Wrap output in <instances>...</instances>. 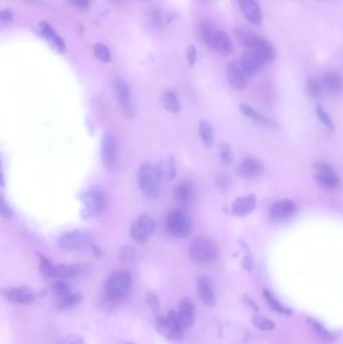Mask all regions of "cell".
Masks as SVG:
<instances>
[{"label":"cell","instance_id":"obj_51","mask_svg":"<svg viewBox=\"0 0 343 344\" xmlns=\"http://www.w3.org/2000/svg\"><path fill=\"white\" fill-rule=\"evenodd\" d=\"M126 344H133V343H126Z\"/></svg>","mask_w":343,"mask_h":344},{"label":"cell","instance_id":"obj_3","mask_svg":"<svg viewBox=\"0 0 343 344\" xmlns=\"http://www.w3.org/2000/svg\"><path fill=\"white\" fill-rule=\"evenodd\" d=\"M165 226L168 234L173 238L184 239L192 234L191 218L181 210H171L165 220Z\"/></svg>","mask_w":343,"mask_h":344},{"label":"cell","instance_id":"obj_41","mask_svg":"<svg viewBox=\"0 0 343 344\" xmlns=\"http://www.w3.org/2000/svg\"><path fill=\"white\" fill-rule=\"evenodd\" d=\"M240 110H241V112H242L245 116L248 117V118H251V119H253V120H255V119L257 118V116L259 115V113L256 112V111L254 110V108H252L250 105L245 104V103H241V104H240Z\"/></svg>","mask_w":343,"mask_h":344},{"label":"cell","instance_id":"obj_21","mask_svg":"<svg viewBox=\"0 0 343 344\" xmlns=\"http://www.w3.org/2000/svg\"><path fill=\"white\" fill-rule=\"evenodd\" d=\"M42 35L45 39L49 42V44L59 52H64L66 50V44L64 43L63 39L54 32V29L47 22H42L41 25Z\"/></svg>","mask_w":343,"mask_h":344},{"label":"cell","instance_id":"obj_37","mask_svg":"<svg viewBox=\"0 0 343 344\" xmlns=\"http://www.w3.org/2000/svg\"><path fill=\"white\" fill-rule=\"evenodd\" d=\"M81 301V296L79 294H71L69 297L65 298L61 301H58L57 308L58 309H68L75 305H77Z\"/></svg>","mask_w":343,"mask_h":344},{"label":"cell","instance_id":"obj_5","mask_svg":"<svg viewBox=\"0 0 343 344\" xmlns=\"http://www.w3.org/2000/svg\"><path fill=\"white\" fill-rule=\"evenodd\" d=\"M156 327L161 334L174 341L182 338L185 329L179 320L177 312L174 311H169L166 316L159 318Z\"/></svg>","mask_w":343,"mask_h":344},{"label":"cell","instance_id":"obj_35","mask_svg":"<svg viewBox=\"0 0 343 344\" xmlns=\"http://www.w3.org/2000/svg\"><path fill=\"white\" fill-rule=\"evenodd\" d=\"M252 320H253L254 325L261 330H273L275 328V324L270 319L264 316L257 315V316H254Z\"/></svg>","mask_w":343,"mask_h":344},{"label":"cell","instance_id":"obj_29","mask_svg":"<svg viewBox=\"0 0 343 344\" xmlns=\"http://www.w3.org/2000/svg\"><path fill=\"white\" fill-rule=\"evenodd\" d=\"M235 36L237 38V40L239 41V43L245 47L250 49V46L254 40V38L256 37V35H254L252 33V30L245 26H238L235 29Z\"/></svg>","mask_w":343,"mask_h":344},{"label":"cell","instance_id":"obj_39","mask_svg":"<svg viewBox=\"0 0 343 344\" xmlns=\"http://www.w3.org/2000/svg\"><path fill=\"white\" fill-rule=\"evenodd\" d=\"M53 265L51 264V262L49 261V259H47L44 256H41V265H40V269L43 272L44 275L48 276V277H51L52 275V271H53Z\"/></svg>","mask_w":343,"mask_h":344},{"label":"cell","instance_id":"obj_36","mask_svg":"<svg viewBox=\"0 0 343 344\" xmlns=\"http://www.w3.org/2000/svg\"><path fill=\"white\" fill-rule=\"evenodd\" d=\"M94 53L96 57L102 62H110L111 61V53L108 48L102 44H97L94 47Z\"/></svg>","mask_w":343,"mask_h":344},{"label":"cell","instance_id":"obj_17","mask_svg":"<svg viewBox=\"0 0 343 344\" xmlns=\"http://www.w3.org/2000/svg\"><path fill=\"white\" fill-rule=\"evenodd\" d=\"M257 205V199L254 195L239 197L232 204L233 212L239 216H245L251 213Z\"/></svg>","mask_w":343,"mask_h":344},{"label":"cell","instance_id":"obj_31","mask_svg":"<svg viewBox=\"0 0 343 344\" xmlns=\"http://www.w3.org/2000/svg\"><path fill=\"white\" fill-rule=\"evenodd\" d=\"M138 227L140 229H142L148 236L150 237L154 232H155V229H156V223L155 221L153 220V217L151 215H149L148 213H144V214H141L137 221L135 222Z\"/></svg>","mask_w":343,"mask_h":344},{"label":"cell","instance_id":"obj_19","mask_svg":"<svg viewBox=\"0 0 343 344\" xmlns=\"http://www.w3.org/2000/svg\"><path fill=\"white\" fill-rule=\"evenodd\" d=\"M263 170L262 164L255 158L252 157H245L243 161L240 163L239 166V173L247 179H252L257 177L261 174Z\"/></svg>","mask_w":343,"mask_h":344},{"label":"cell","instance_id":"obj_42","mask_svg":"<svg viewBox=\"0 0 343 344\" xmlns=\"http://www.w3.org/2000/svg\"><path fill=\"white\" fill-rule=\"evenodd\" d=\"M196 57H197V50H196V47L194 45H190L186 49V58L191 67L195 66Z\"/></svg>","mask_w":343,"mask_h":344},{"label":"cell","instance_id":"obj_32","mask_svg":"<svg viewBox=\"0 0 343 344\" xmlns=\"http://www.w3.org/2000/svg\"><path fill=\"white\" fill-rule=\"evenodd\" d=\"M264 296H265L268 304L275 311H277L278 313H281V314H291V311L288 308H286L285 306H283L279 301H277V299L272 295L269 291H265L264 292Z\"/></svg>","mask_w":343,"mask_h":344},{"label":"cell","instance_id":"obj_15","mask_svg":"<svg viewBox=\"0 0 343 344\" xmlns=\"http://www.w3.org/2000/svg\"><path fill=\"white\" fill-rule=\"evenodd\" d=\"M227 74L229 83L236 90H243L246 86L245 72L236 61H232L228 65Z\"/></svg>","mask_w":343,"mask_h":344},{"label":"cell","instance_id":"obj_20","mask_svg":"<svg viewBox=\"0 0 343 344\" xmlns=\"http://www.w3.org/2000/svg\"><path fill=\"white\" fill-rule=\"evenodd\" d=\"M197 292L202 302L208 306H212L215 302L214 291L210 281L207 278H199L197 281Z\"/></svg>","mask_w":343,"mask_h":344},{"label":"cell","instance_id":"obj_50","mask_svg":"<svg viewBox=\"0 0 343 344\" xmlns=\"http://www.w3.org/2000/svg\"><path fill=\"white\" fill-rule=\"evenodd\" d=\"M111 1H113V2H121L123 0H111Z\"/></svg>","mask_w":343,"mask_h":344},{"label":"cell","instance_id":"obj_48","mask_svg":"<svg viewBox=\"0 0 343 344\" xmlns=\"http://www.w3.org/2000/svg\"><path fill=\"white\" fill-rule=\"evenodd\" d=\"M70 4L78 6V7H82L85 8L87 6H89L92 2V0H67Z\"/></svg>","mask_w":343,"mask_h":344},{"label":"cell","instance_id":"obj_6","mask_svg":"<svg viewBox=\"0 0 343 344\" xmlns=\"http://www.w3.org/2000/svg\"><path fill=\"white\" fill-rule=\"evenodd\" d=\"M92 235L84 230H74L58 238V246L65 251H80L92 243Z\"/></svg>","mask_w":343,"mask_h":344},{"label":"cell","instance_id":"obj_18","mask_svg":"<svg viewBox=\"0 0 343 344\" xmlns=\"http://www.w3.org/2000/svg\"><path fill=\"white\" fill-rule=\"evenodd\" d=\"M240 8L247 21L253 24H258L262 19L261 10L256 0H238Z\"/></svg>","mask_w":343,"mask_h":344},{"label":"cell","instance_id":"obj_43","mask_svg":"<svg viewBox=\"0 0 343 344\" xmlns=\"http://www.w3.org/2000/svg\"><path fill=\"white\" fill-rule=\"evenodd\" d=\"M58 344H85V342H84V339L82 338V336L77 335V334H73V335H69V336L65 337Z\"/></svg>","mask_w":343,"mask_h":344},{"label":"cell","instance_id":"obj_23","mask_svg":"<svg viewBox=\"0 0 343 344\" xmlns=\"http://www.w3.org/2000/svg\"><path fill=\"white\" fill-rule=\"evenodd\" d=\"M326 91L330 94H336L343 89L342 76L336 72H328L323 78Z\"/></svg>","mask_w":343,"mask_h":344},{"label":"cell","instance_id":"obj_9","mask_svg":"<svg viewBox=\"0 0 343 344\" xmlns=\"http://www.w3.org/2000/svg\"><path fill=\"white\" fill-rule=\"evenodd\" d=\"M314 171L315 180L323 187L326 189H335L339 185L340 180L336 175L334 169L326 163L318 162L314 163Z\"/></svg>","mask_w":343,"mask_h":344},{"label":"cell","instance_id":"obj_1","mask_svg":"<svg viewBox=\"0 0 343 344\" xmlns=\"http://www.w3.org/2000/svg\"><path fill=\"white\" fill-rule=\"evenodd\" d=\"M132 278L129 272L124 270L112 273L104 285L105 294L112 301L121 300L131 289Z\"/></svg>","mask_w":343,"mask_h":344},{"label":"cell","instance_id":"obj_12","mask_svg":"<svg viewBox=\"0 0 343 344\" xmlns=\"http://www.w3.org/2000/svg\"><path fill=\"white\" fill-rule=\"evenodd\" d=\"M248 49L253 50L256 54H258L259 57L264 62L272 61L275 58V49L273 48V46L264 38L256 36Z\"/></svg>","mask_w":343,"mask_h":344},{"label":"cell","instance_id":"obj_40","mask_svg":"<svg viewBox=\"0 0 343 344\" xmlns=\"http://www.w3.org/2000/svg\"><path fill=\"white\" fill-rule=\"evenodd\" d=\"M221 158L224 164H229L233 161V153L229 145L224 144L221 146Z\"/></svg>","mask_w":343,"mask_h":344},{"label":"cell","instance_id":"obj_24","mask_svg":"<svg viewBox=\"0 0 343 344\" xmlns=\"http://www.w3.org/2000/svg\"><path fill=\"white\" fill-rule=\"evenodd\" d=\"M82 272V268L77 265H57L53 267L51 277L57 279H70L79 276Z\"/></svg>","mask_w":343,"mask_h":344},{"label":"cell","instance_id":"obj_44","mask_svg":"<svg viewBox=\"0 0 343 344\" xmlns=\"http://www.w3.org/2000/svg\"><path fill=\"white\" fill-rule=\"evenodd\" d=\"M309 322L312 324V326H313V328L321 335V336H323L324 338H330L331 336H330V334H329V332L324 328V327H322V325L321 324H319L317 321H314V320H309Z\"/></svg>","mask_w":343,"mask_h":344},{"label":"cell","instance_id":"obj_47","mask_svg":"<svg viewBox=\"0 0 343 344\" xmlns=\"http://www.w3.org/2000/svg\"><path fill=\"white\" fill-rule=\"evenodd\" d=\"M1 215L3 218H10L12 215V210L10 209L8 204H6L3 197L1 199Z\"/></svg>","mask_w":343,"mask_h":344},{"label":"cell","instance_id":"obj_25","mask_svg":"<svg viewBox=\"0 0 343 344\" xmlns=\"http://www.w3.org/2000/svg\"><path fill=\"white\" fill-rule=\"evenodd\" d=\"M194 187L189 182H182L176 185L174 190L175 199L181 205H189L194 198Z\"/></svg>","mask_w":343,"mask_h":344},{"label":"cell","instance_id":"obj_26","mask_svg":"<svg viewBox=\"0 0 343 344\" xmlns=\"http://www.w3.org/2000/svg\"><path fill=\"white\" fill-rule=\"evenodd\" d=\"M161 103L164 109L170 113H178L180 111L179 99L175 92L171 90H166L162 93Z\"/></svg>","mask_w":343,"mask_h":344},{"label":"cell","instance_id":"obj_27","mask_svg":"<svg viewBox=\"0 0 343 344\" xmlns=\"http://www.w3.org/2000/svg\"><path fill=\"white\" fill-rule=\"evenodd\" d=\"M219 29H216L212 24H210L209 22H202L199 25L198 28V35L200 40L202 41V43L208 47L211 48L214 37L216 35Z\"/></svg>","mask_w":343,"mask_h":344},{"label":"cell","instance_id":"obj_30","mask_svg":"<svg viewBox=\"0 0 343 344\" xmlns=\"http://www.w3.org/2000/svg\"><path fill=\"white\" fill-rule=\"evenodd\" d=\"M51 291H52L54 297L57 298L58 301H61L65 298H67L72 294L70 286L63 280H58V281H55L54 283H52Z\"/></svg>","mask_w":343,"mask_h":344},{"label":"cell","instance_id":"obj_22","mask_svg":"<svg viewBox=\"0 0 343 344\" xmlns=\"http://www.w3.org/2000/svg\"><path fill=\"white\" fill-rule=\"evenodd\" d=\"M211 48L215 49L216 51H219L220 53H222L224 55H228V54L232 53V51L234 49L232 41L230 40L228 35L223 30H217V33L214 37Z\"/></svg>","mask_w":343,"mask_h":344},{"label":"cell","instance_id":"obj_4","mask_svg":"<svg viewBox=\"0 0 343 344\" xmlns=\"http://www.w3.org/2000/svg\"><path fill=\"white\" fill-rule=\"evenodd\" d=\"M219 256V249L215 244L203 237H198L192 241L190 245V257L196 263H207L214 261Z\"/></svg>","mask_w":343,"mask_h":344},{"label":"cell","instance_id":"obj_28","mask_svg":"<svg viewBox=\"0 0 343 344\" xmlns=\"http://www.w3.org/2000/svg\"><path fill=\"white\" fill-rule=\"evenodd\" d=\"M198 132L202 143L206 147H211L213 144V130L209 122L206 120H201L198 124Z\"/></svg>","mask_w":343,"mask_h":344},{"label":"cell","instance_id":"obj_46","mask_svg":"<svg viewBox=\"0 0 343 344\" xmlns=\"http://www.w3.org/2000/svg\"><path fill=\"white\" fill-rule=\"evenodd\" d=\"M215 183L220 190H226L230 184V179L225 175H219L215 179Z\"/></svg>","mask_w":343,"mask_h":344},{"label":"cell","instance_id":"obj_11","mask_svg":"<svg viewBox=\"0 0 343 344\" xmlns=\"http://www.w3.org/2000/svg\"><path fill=\"white\" fill-rule=\"evenodd\" d=\"M2 295L4 298L10 302L21 304V305H28L35 302L36 295L33 290L27 287H12L3 290Z\"/></svg>","mask_w":343,"mask_h":344},{"label":"cell","instance_id":"obj_14","mask_svg":"<svg viewBox=\"0 0 343 344\" xmlns=\"http://www.w3.org/2000/svg\"><path fill=\"white\" fill-rule=\"evenodd\" d=\"M264 64L265 62L259 57V55L251 49L244 52L241 58L242 69L248 77L256 76L262 70Z\"/></svg>","mask_w":343,"mask_h":344},{"label":"cell","instance_id":"obj_10","mask_svg":"<svg viewBox=\"0 0 343 344\" xmlns=\"http://www.w3.org/2000/svg\"><path fill=\"white\" fill-rule=\"evenodd\" d=\"M86 211L91 216H99L106 210L107 197L101 191H90L84 196Z\"/></svg>","mask_w":343,"mask_h":344},{"label":"cell","instance_id":"obj_13","mask_svg":"<svg viewBox=\"0 0 343 344\" xmlns=\"http://www.w3.org/2000/svg\"><path fill=\"white\" fill-rule=\"evenodd\" d=\"M177 315L183 327L185 329L191 328L196 321V306L194 302L189 298L182 299L179 304Z\"/></svg>","mask_w":343,"mask_h":344},{"label":"cell","instance_id":"obj_38","mask_svg":"<svg viewBox=\"0 0 343 344\" xmlns=\"http://www.w3.org/2000/svg\"><path fill=\"white\" fill-rule=\"evenodd\" d=\"M307 91L311 97H317L320 94V84L315 78L313 77L308 78Z\"/></svg>","mask_w":343,"mask_h":344},{"label":"cell","instance_id":"obj_8","mask_svg":"<svg viewBox=\"0 0 343 344\" xmlns=\"http://www.w3.org/2000/svg\"><path fill=\"white\" fill-rule=\"evenodd\" d=\"M118 145L115 135L108 132L103 135L101 141V159L104 167L112 169L117 162Z\"/></svg>","mask_w":343,"mask_h":344},{"label":"cell","instance_id":"obj_33","mask_svg":"<svg viewBox=\"0 0 343 344\" xmlns=\"http://www.w3.org/2000/svg\"><path fill=\"white\" fill-rule=\"evenodd\" d=\"M316 114H317V117L319 118V120L321 121V123L327 128L329 129L330 131H334L335 130V126H334V123L330 117V115L328 114L327 111H325L323 109V107L321 106H317L316 108Z\"/></svg>","mask_w":343,"mask_h":344},{"label":"cell","instance_id":"obj_16","mask_svg":"<svg viewBox=\"0 0 343 344\" xmlns=\"http://www.w3.org/2000/svg\"><path fill=\"white\" fill-rule=\"evenodd\" d=\"M296 210L294 201L290 199H282L275 202L271 207V215L276 220H285L291 216Z\"/></svg>","mask_w":343,"mask_h":344},{"label":"cell","instance_id":"obj_7","mask_svg":"<svg viewBox=\"0 0 343 344\" xmlns=\"http://www.w3.org/2000/svg\"><path fill=\"white\" fill-rule=\"evenodd\" d=\"M113 88L123 114L127 118L133 117L134 108L132 104V95L127 83L121 79H115L113 82Z\"/></svg>","mask_w":343,"mask_h":344},{"label":"cell","instance_id":"obj_45","mask_svg":"<svg viewBox=\"0 0 343 344\" xmlns=\"http://www.w3.org/2000/svg\"><path fill=\"white\" fill-rule=\"evenodd\" d=\"M133 249H132V247H128V246H126V247H123L121 251H120V253H119V258H120V260H123V261H129V260H131L132 259V257H133Z\"/></svg>","mask_w":343,"mask_h":344},{"label":"cell","instance_id":"obj_2","mask_svg":"<svg viewBox=\"0 0 343 344\" xmlns=\"http://www.w3.org/2000/svg\"><path fill=\"white\" fill-rule=\"evenodd\" d=\"M160 174L158 170L149 163L140 166L138 170V184L143 196L156 198L159 195Z\"/></svg>","mask_w":343,"mask_h":344},{"label":"cell","instance_id":"obj_49","mask_svg":"<svg viewBox=\"0 0 343 344\" xmlns=\"http://www.w3.org/2000/svg\"><path fill=\"white\" fill-rule=\"evenodd\" d=\"M1 21L4 23V22H9L11 21L12 19V15L10 13V11L8 9H5V10H2L1 12Z\"/></svg>","mask_w":343,"mask_h":344},{"label":"cell","instance_id":"obj_34","mask_svg":"<svg viewBox=\"0 0 343 344\" xmlns=\"http://www.w3.org/2000/svg\"><path fill=\"white\" fill-rule=\"evenodd\" d=\"M130 235L132 237V239L136 242V243H139V244H144L146 243L149 239V236L147 234L138 227V225L136 223H134L132 226H131V229H130Z\"/></svg>","mask_w":343,"mask_h":344}]
</instances>
